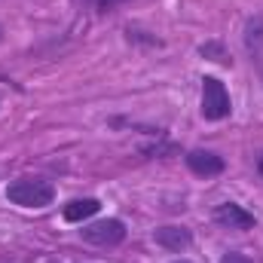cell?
Returning <instances> with one entry per match:
<instances>
[{
	"instance_id": "1",
	"label": "cell",
	"mask_w": 263,
	"mask_h": 263,
	"mask_svg": "<svg viewBox=\"0 0 263 263\" xmlns=\"http://www.w3.org/2000/svg\"><path fill=\"white\" fill-rule=\"evenodd\" d=\"M6 199L22 208H46L55 199V187L43 178H18L6 187Z\"/></svg>"
},
{
	"instance_id": "2",
	"label": "cell",
	"mask_w": 263,
	"mask_h": 263,
	"mask_svg": "<svg viewBox=\"0 0 263 263\" xmlns=\"http://www.w3.org/2000/svg\"><path fill=\"white\" fill-rule=\"evenodd\" d=\"M230 110H233V104H230L227 86L217 77H205L202 80V117L211 120V123H217V120L230 117Z\"/></svg>"
},
{
	"instance_id": "3",
	"label": "cell",
	"mask_w": 263,
	"mask_h": 263,
	"mask_svg": "<svg viewBox=\"0 0 263 263\" xmlns=\"http://www.w3.org/2000/svg\"><path fill=\"white\" fill-rule=\"evenodd\" d=\"M83 239L92 245H101V248H114L126 239V227H123V220L107 217V220H98L92 227H83Z\"/></svg>"
},
{
	"instance_id": "4",
	"label": "cell",
	"mask_w": 263,
	"mask_h": 263,
	"mask_svg": "<svg viewBox=\"0 0 263 263\" xmlns=\"http://www.w3.org/2000/svg\"><path fill=\"white\" fill-rule=\"evenodd\" d=\"M214 220H217L220 227H227V230H251V227H254V214L245 211V208L236 205V202L217 205V208H214Z\"/></svg>"
},
{
	"instance_id": "5",
	"label": "cell",
	"mask_w": 263,
	"mask_h": 263,
	"mask_svg": "<svg viewBox=\"0 0 263 263\" xmlns=\"http://www.w3.org/2000/svg\"><path fill=\"white\" fill-rule=\"evenodd\" d=\"M187 165H190V172L199 175V178H214V175H220L227 168L223 156H217L211 150H190L187 153Z\"/></svg>"
},
{
	"instance_id": "6",
	"label": "cell",
	"mask_w": 263,
	"mask_h": 263,
	"mask_svg": "<svg viewBox=\"0 0 263 263\" xmlns=\"http://www.w3.org/2000/svg\"><path fill=\"white\" fill-rule=\"evenodd\" d=\"M193 233L187 227H159L156 230V245H162L165 251H184L190 248Z\"/></svg>"
},
{
	"instance_id": "7",
	"label": "cell",
	"mask_w": 263,
	"mask_h": 263,
	"mask_svg": "<svg viewBox=\"0 0 263 263\" xmlns=\"http://www.w3.org/2000/svg\"><path fill=\"white\" fill-rule=\"evenodd\" d=\"M98 208H101L98 199H73V202H67L65 205V220L67 223H80V220L98 214Z\"/></svg>"
},
{
	"instance_id": "8",
	"label": "cell",
	"mask_w": 263,
	"mask_h": 263,
	"mask_svg": "<svg viewBox=\"0 0 263 263\" xmlns=\"http://www.w3.org/2000/svg\"><path fill=\"white\" fill-rule=\"evenodd\" d=\"M245 46H248V52H257L263 46V15H254L245 25Z\"/></svg>"
},
{
	"instance_id": "9",
	"label": "cell",
	"mask_w": 263,
	"mask_h": 263,
	"mask_svg": "<svg viewBox=\"0 0 263 263\" xmlns=\"http://www.w3.org/2000/svg\"><path fill=\"white\" fill-rule=\"evenodd\" d=\"M202 55H214L211 62H223V65H227V52H223L220 43H208V46H202Z\"/></svg>"
},
{
	"instance_id": "10",
	"label": "cell",
	"mask_w": 263,
	"mask_h": 263,
	"mask_svg": "<svg viewBox=\"0 0 263 263\" xmlns=\"http://www.w3.org/2000/svg\"><path fill=\"white\" fill-rule=\"evenodd\" d=\"M220 263H251L245 254H239V251H230V254H223L220 257Z\"/></svg>"
},
{
	"instance_id": "11",
	"label": "cell",
	"mask_w": 263,
	"mask_h": 263,
	"mask_svg": "<svg viewBox=\"0 0 263 263\" xmlns=\"http://www.w3.org/2000/svg\"><path fill=\"white\" fill-rule=\"evenodd\" d=\"M86 3H89V6H95V9H101V12H104V9H110V6H117V3H123V0H86Z\"/></svg>"
},
{
	"instance_id": "12",
	"label": "cell",
	"mask_w": 263,
	"mask_h": 263,
	"mask_svg": "<svg viewBox=\"0 0 263 263\" xmlns=\"http://www.w3.org/2000/svg\"><path fill=\"white\" fill-rule=\"evenodd\" d=\"M257 172H260V178H263V156H260V162H257Z\"/></svg>"
},
{
	"instance_id": "13",
	"label": "cell",
	"mask_w": 263,
	"mask_h": 263,
	"mask_svg": "<svg viewBox=\"0 0 263 263\" xmlns=\"http://www.w3.org/2000/svg\"><path fill=\"white\" fill-rule=\"evenodd\" d=\"M175 263H190V260H175Z\"/></svg>"
}]
</instances>
